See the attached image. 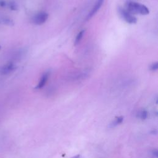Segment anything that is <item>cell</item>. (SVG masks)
Here are the masks:
<instances>
[{
  "mask_svg": "<svg viewBox=\"0 0 158 158\" xmlns=\"http://www.w3.org/2000/svg\"><path fill=\"white\" fill-rule=\"evenodd\" d=\"M158 69V63L157 62H154L150 66H149V70L151 71H156Z\"/></svg>",
  "mask_w": 158,
  "mask_h": 158,
  "instance_id": "11",
  "label": "cell"
},
{
  "mask_svg": "<svg viewBox=\"0 0 158 158\" xmlns=\"http://www.w3.org/2000/svg\"><path fill=\"white\" fill-rule=\"evenodd\" d=\"M84 34H85V30H82L78 32V34L77 35L76 40H75V41H74L75 45H77L80 42V41L82 40L83 36H84Z\"/></svg>",
  "mask_w": 158,
  "mask_h": 158,
  "instance_id": "7",
  "label": "cell"
},
{
  "mask_svg": "<svg viewBox=\"0 0 158 158\" xmlns=\"http://www.w3.org/2000/svg\"><path fill=\"white\" fill-rule=\"evenodd\" d=\"M126 9L132 14H138L141 15H148L149 13L148 8L144 5L134 1H128L126 5Z\"/></svg>",
  "mask_w": 158,
  "mask_h": 158,
  "instance_id": "1",
  "label": "cell"
},
{
  "mask_svg": "<svg viewBox=\"0 0 158 158\" xmlns=\"http://www.w3.org/2000/svg\"><path fill=\"white\" fill-rule=\"evenodd\" d=\"M49 75H50V73H49V72H46L45 73H44L43 74V76H41V78L40 79V82H38V85H37L36 86V89L42 88L43 87L46 85V84H47V82L49 78Z\"/></svg>",
  "mask_w": 158,
  "mask_h": 158,
  "instance_id": "6",
  "label": "cell"
},
{
  "mask_svg": "<svg viewBox=\"0 0 158 158\" xmlns=\"http://www.w3.org/2000/svg\"><path fill=\"white\" fill-rule=\"evenodd\" d=\"M0 22L6 25H9V26L12 25V23H13V21H12L11 19L8 18H2L1 19V20H0Z\"/></svg>",
  "mask_w": 158,
  "mask_h": 158,
  "instance_id": "9",
  "label": "cell"
},
{
  "mask_svg": "<svg viewBox=\"0 0 158 158\" xmlns=\"http://www.w3.org/2000/svg\"><path fill=\"white\" fill-rule=\"evenodd\" d=\"M118 11L120 16H121V18L128 24H134L137 22V19L126 9H124V8L122 7H119Z\"/></svg>",
  "mask_w": 158,
  "mask_h": 158,
  "instance_id": "2",
  "label": "cell"
},
{
  "mask_svg": "<svg viewBox=\"0 0 158 158\" xmlns=\"http://www.w3.org/2000/svg\"><path fill=\"white\" fill-rule=\"evenodd\" d=\"M147 116H148V113H147V111L143 110V111L140 112V117L141 119H142V120L146 119L147 117Z\"/></svg>",
  "mask_w": 158,
  "mask_h": 158,
  "instance_id": "12",
  "label": "cell"
},
{
  "mask_svg": "<svg viewBox=\"0 0 158 158\" xmlns=\"http://www.w3.org/2000/svg\"><path fill=\"white\" fill-rule=\"evenodd\" d=\"M103 2H104V0H97L95 5L93 6L92 9H91V11L89 12L88 16H87V19L88 20L90 19L95 14L97 13L98 11L100 9V7L103 5Z\"/></svg>",
  "mask_w": 158,
  "mask_h": 158,
  "instance_id": "5",
  "label": "cell"
},
{
  "mask_svg": "<svg viewBox=\"0 0 158 158\" xmlns=\"http://www.w3.org/2000/svg\"><path fill=\"white\" fill-rule=\"evenodd\" d=\"M71 158H82V156L80 155H76V156H75Z\"/></svg>",
  "mask_w": 158,
  "mask_h": 158,
  "instance_id": "14",
  "label": "cell"
},
{
  "mask_svg": "<svg viewBox=\"0 0 158 158\" xmlns=\"http://www.w3.org/2000/svg\"><path fill=\"white\" fill-rule=\"evenodd\" d=\"M16 68V66L12 62H9L5 65L0 70V73L2 75L9 74L13 71H14Z\"/></svg>",
  "mask_w": 158,
  "mask_h": 158,
  "instance_id": "4",
  "label": "cell"
},
{
  "mask_svg": "<svg viewBox=\"0 0 158 158\" xmlns=\"http://www.w3.org/2000/svg\"><path fill=\"white\" fill-rule=\"evenodd\" d=\"M6 5V3L4 0H0V6L5 7Z\"/></svg>",
  "mask_w": 158,
  "mask_h": 158,
  "instance_id": "13",
  "label": "cell"
},
{
  "mask_svg": "<svg viewBox=\"0 0 158 158\" xmlns=\"http://www.w3.org/2000/svg\"><path fill=\"white\" fill-rule=\"evenodd\" d=\"M8 6H9V7L12 11H16L18 8V5L14 1H11L8 3Z\"/></svg>",
  "mask_w": 158,
  "mask_h": 158,
  "instance_id": "8",
  "label": "cell"
},
{
  "mask_svg": "<svg viewBox=\"0 0 158 158\" xmlns=\"http://www.w3.org/2000/svg\"><path fill=\"white\" fill-rule=\"evenodd\" d=\"M0 49H1V47H0Z\"/></svg>",
  "mask_w": 158,
  "mask_h": 158,
  "instance_id": "15",
  "label": "cell"
},
{
  "mask_svg": "<svg viewBox=\"0 0 158 158\" xmlns=\"http://www.w3.org/2000/svg\"><path fill=\"white\" fill-rule=\"evenodd\" d=\"M48 16V13L46 12H40L33 18V22L38 26H40L47 22Z\"/></svg>",
  "mask_w": 158,
  "mask_h": 158,
  "instance_id": "3",
  "label": "cell"
},
{
  "mask_svg": "<svg viewBox=\"0 0 158 158\" xmlns=\"http://www.w3.org/2000/svg\"><path fill=\"white\" fill-rule=\"evenodd\" d=\"M123 120H124V117H122V116H120V117H116L115 120H114V122L112 124V126H117V125L120 124H121L123 121Z\"/></svg>",
  "mask_w": 158,
  "mask_h": 158,
  "instance_id": "10",
  "label": "cell"
}]
</instances>
